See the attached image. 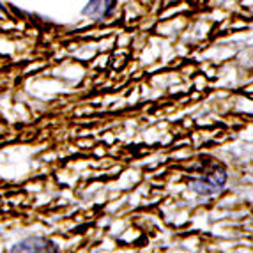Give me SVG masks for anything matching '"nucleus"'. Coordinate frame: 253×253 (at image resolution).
<instances>
[{"instance_id": "f257e3e1", "label": "nucleus", "mask_w": 253, "mask_h": 253, "mask_svg": "<svg viewBox=\"0 0 253 253\" xmlns=\"http://www.w3.org/2000/svg\"><path fill=\"white\" fill-rule=\"evenodd\" d=\"M225 182H227L225 170H214V172L207 173L204 177L195 179L191 182V188L195 190V193L204 195V197H212V195H218L223 190Z\"/></svg>"}, {"instance_id": "f03ea898", "label": "nucleus", "mask_w": 253, "mask_h": 253, "mask_svg": "<svg viewBox=\"0 0 253 253\" xmlns=\"http://www.w3.org/2000/svg\"><path fill=\"white\" fill-rule=\"evenodd\" d=\"M11 253H59L57 246L53 241L46 239V237H27V239L20 241Z\"/></svg>"}]
</instances>
